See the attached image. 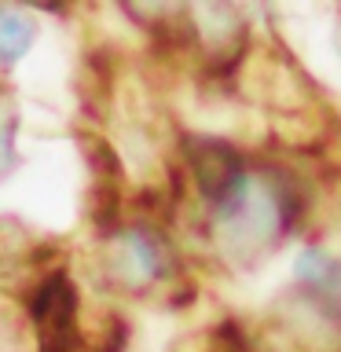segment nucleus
<instances>
[{"mask_svg":"<svg viewBox=\"0 0 341 352\" xmlns=\"http://www.w3.org/2000/svg\"><path fill=\"white\" fill-rule=\"evenodd\" d=\"M184 154L202 195L217 206V213H239V206L246 202V169H242L239 154L220 140H187Z\"/></svg>","mask_w":341,"mask_h":352,"instance_id":"f257e3e1","label":"nucleus"},{"mask_svg":"<svg viewBox=\"0 0 341 352\" xmlns=\"http://www.w3.org/2000/svg\"><path fill=\"white\" fill-rule=\"evenodd\" d=\"M74 308H77V297H74V286L63 272L48 275V279L37 286L30 316H33V327L41 330V349L44 352H70L74 349V341H77Z\"/></svg>","mask_w":341,"mask_h":352,"instance_id":"f03ea898","label":"nucleus"},{"mask_svg":"<svg viewBox=\"0 0 341 352\" xmlns=\"http://www.w3.org/2000/svg\"><path fill=\"white\" fill-rule=\"evenodd\" d=\"M33 41V22L15 8H0V70H8Z\"/></svg>","mask_w":341,"mask_h":352,"instance_id":"7ed1b4c3","label":"nucleus"}]
</instances>
